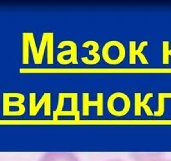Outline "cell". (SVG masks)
Listing matches in <instances>:
<instances>
[{"mask_svg": "<svg viewBox=\"0 0 171 161\" xmlns=\"http://www.w3.org/2000/svg\"><path fill=\"white\" fill-rule=\"evenodd\" d=\"M154 97V94L151 92H149L145 96L144 100H141V94L137 93L134 94V115L135 116H140L141 115V110L142 108H144L145 113L148 116H153L154 113L151 111L150 106L148 105L149 101L151 99Z\"/></svg>", "mask_w": 171, "mask_h": 161, "instance_id": "10", "label": "cell"}, {"mask_svg": "<svg viewBox=\"0 0 171 161\" xmlns=\"http://www.w3.org/2000/svg\"><path fill=\"white\" fill-rule=\"evenodd\" d=\"M111 55L113 56L112 65H118L122 63L126 56L125 46L118 40H109L104 45L102 50V56L105 61L108 60Z\"/></svg>", "mask_w": 171, "mask_h": 161, "instance_id": "3", "label": "cell"}, {"mask_svg": "<svg viewBox=\"0 0 171 161\" xmlns=\"http://www.w3.org/2000/svg\"><path fill=\"white\" fill-rule=\"evenodd\" d=\"M65 46H69L70 49L69 50H64L62 52H59L57 55V60L59 64L63 61L66 55H70V62L73 64H77L78 63V47L74 41L73 40H62L59 44V48H64Z\"/></svg>", "mask_w": 171, "mask_h": 161, "instance_id": "8", "label": "cell"}, {"mask_svg": "<svg viewBox=\"0 0 171 161\" xmlns=\"http://www.w3.org/2000/svg\"><path fill=\"white\" fill-rule=\"evenodd\" d=\"M47 39H48V46H47V60L48 64H53V54H54V35L52 32H47Z\"/></svg>", "mask_w": 171, "mask_h": 161, "instance_id": "12", "label": "cell"}, {"mask_svg": "<svg viewBox=\"0 0 171 161\" xmlns=\"http://www.w3.org/2000/svg\"><path fill=\"white\" fill-rule=\"evenodd\" d=\"M47 46H48V39H47V32H45L42 35L41 44H40L39 50V60L41 63L43 62V59L44 56V52H45Z\"/></svg>", "mask_w": 171, "mask_h": 161, "instance_id": "15", "label": "cell"}, {"mask_svg": "<svg viewBox=\"0 0 171 161\" xmlns=\"http://www.w3.org/2000/svg\"><path fill=\"white\" fill-rule=\"evenodd\" d=\"M96 107L97 115L101 117L104 115V94L102 92L97 93V99L95 101L89 100V95L88 92L83 93V115H89V107Z\"/></svg>", "mask_w": 171, "mask_h": 161, "instance_id": "6", "label": "cell"}, {"mask_svg": "<svg viewBox=\"0 0 171 161\" xmlns=\"http://www.w3.org/2000/svg\"><path fill=\"white\" fill-rule=\"evenodd\" d=\"M39 161H80V159L71 152H48L43 154Z\"/></svg>", "mask_w": 171, "mask_h": 161, "instance_id": "9", "label": "cell"}, {"mask_svg": "<svg viewBox=\"0 0 171 161\" xmlns=\"http://www.w3.org/2000/svg\"><path fill=\"white\" fill-rule=\"evenodd\" d=\"M170 56H171V48H170V42L164 40L162 43V62L164 65L170 63Z\"/></svg>", "mask_w": 171, "mask_h": 161, "instance_id": "14", "label": "cell"}, {"mask_svg": "<svg viewBox=\"0 0 171 161\" xmlns=\"http://www.w3.org/2000/svg\"><path fill=\"white\" fill-rule=\"evenodd\" d=\"M70 99H71V113L73 116L74 117L75 121H79L80 116H79V112L78 110V94L75 92H71L70 93Z\"/></svg>", "mask_w": 171, "mask_h": 161, "instance_id": "13", "label": "cell"}, {"mask_svg": "<svg viewBox=\"0 0 171 161\" xmlns=\"http://www.w3.org/2000/svg\"><path fill=\"white\" fill-rule=\"evenodd\" d=\"M109 161H121V160H109Z\"/></svg>", "mask_w": 171, "mask_h": 161, "instance_id": "17", "label": "cell"}, {"mask_svg": "<svg viewBox=\"0 0 171 161\" xmlns=\"http://www.w3.org/2000/svg\"><path fill=\"white\" fill-rule=\"evenodd\" d=\"M154 161H171V160H161V159H158V160H155Z\"/></svg>", "mask_w": 171, "mask_h": 161, "instance_id": "16", "label": "cell"}, {"mask_svg": "<svg viewBox=\"0 0 171 161\" xmlns=\"http://www.w3.org/2000/svg\"><path fill=\"white\" fill-rule=\"evenodd\" d=\"M25 97L19 92H5L3 95V114L4 116H22L26 111L24 105Z\"/></svg>", "mask_w": 171, "mask_h": 161, "instance_id": "1", "label": "cell"}, {"mask_svg": "<svg viewBox=\"0 0 171 161\" xmlns=\"http://www.w3.org/2000/svg\"><path fill=\"white\" fill-rule=\"evenodd\" d=\"M148 45H149V42L147 40H143L139 43V46L137 47L135 40L129 41V64L130 65H134L136 63L137 56L139 58L140 62L143 65L149 64V61L147 60L146 56L143 54L145 48L148 46Z\"/></svg>", "mask_w": 171, "mask_h": 161, "instance_id": "7", "label": "cell"}, {"mask_svg": "<svg viewBox=\"0 0 171 161\" xmlns=\"http://www.w3.org/2000/svg\"><path fill=\"white\" fill-rule=\"evenodd\" d=\"M89 46H92V50H89V55L93 56V59L90 60L88 57H82L81 60L86 65H95L98 64L100 61V55L98 54V50H99V43L95 40H88L83 44V48H87Z\"/></svg>", "mask_w": 171, "mask_h": 161, "instance_id": "11", "label": "cell"}, {"mask_svg": "<svg viewBox=\"0 0 171 161\" xmlns=\"http://www.w3.org/2000/svg\"><path fill=\"white\" fill-rule=\"evenodd\" d=\"M44 106V116H50L51 114V94L45 92L41 97L39 102L36 103V94H29V115L36 116L41 107Z\"/></svg>", "mask_w": 171, "mask_h": 161, "instance_id": "5", "label": "cell"}, {"mask_svg": "<svg viewBox=\"0 0 171 161\" xmlns=\"http://www.w3.org/2000/svg\"><path fill=\"white\" fill-rule=\"evenodd\" d=\"M29 48L31 49L33 61L36 65L41 64L39 57V50L36 46L34 34L31 32H25L23 34V52L22 60L23 64H28L29 62Z\"/></svg>", "mask_w": 171, "mask_h": 161, "instance_id": "4", "label": "cell"}, {"mask_svg": "<svg viewBox=\"0 0 171 161\" xmlns=\"http://www.w3.org/2000/svg\"><path fill=\"white\" fill-rule=\"evenodd\" d=\"M107 107L109 113L115 117H123L130 110L131 101L129 96L125 92L112 93L107 101Z\"/></svg>", "mask_w": 171, "mask_h": 161, "instance_id": "2", "label": "cell"}]
</instances>
